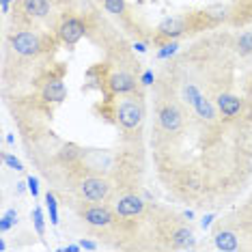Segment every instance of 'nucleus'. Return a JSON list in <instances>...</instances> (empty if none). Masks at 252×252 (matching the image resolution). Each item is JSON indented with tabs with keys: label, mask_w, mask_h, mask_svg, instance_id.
<instances>
[{
	"label": "nucleus",
	"mask_w": 252,
	"mask_h": 252,
	"mask_svg": "<svg viewBox=\"0 0 252 252\" xmlns=\"http://www.w3.org/2000/svg\"><path fill=\"white\" fill-rule=\"evenodd\" d=\"M93 112L101 121L117 127L121 142L145 147V123H147V93L136 91L127 95L101 97L93 106Z\"/></svg>",
	"instance_id": "obj_4"
},
{
	"label": "nucleus",
	"mask_w": 252,
	"mask_h": 252,
	"mask_svg": "<svg viewBox=\"0 0 252 252\" xmlns=\"http://www.w3.org/2000/svg\"><path fill=\"white\" fill-rule=\"evenodd\" d=\"M95 2H99V4H101V0H95Z\"/></svg>",
	"instance_id": "obj_17"
},
{
	"label": "nucleus",
	"mask_w": 252,
	"mask_h": 252,
	"mask_svg": "<svg viewBox=\"0 0 252 252\" xmlns=\"http://www.w3.org/2000/svg\"><path fill=\"white\" fill-rule=\"evenodd\" d=\"M142 73L145 71H142L140 61L129 50L125 39H121L117 45L106 50L104 61L89 67L87 71L89 84L84 89L99 91L101 97L136 93V91H145Z\"/></svg>",
	"instance_id": "obj_3"
},
{
	"label": "nucleus",
	"mask_w": 252,
	"mask_h": 252,
	"mask_svg": "<svg viewBox=\"0 0 252 252\" xmlns=\"http://www.w3.org/2000/svg\"><path fill=\"white\" fill-rule=\"evenodd\" d=\"M32 222H35L37 235H39V237H43V235H45V226H43V214H41V209H39V207H35V211H32Z\"/></svg>",
	"instance_id": "obj_14"
},
{
	"label": "nucleus",
	"mask_w": 252,
	"mask_h": 252,
	"mask_svg": "<svg viewBox=\"0 0 252 252\" xmlns=\"http://www.w3.org/2000/svg\"><path fill=\"white\" fill-rule=\"evenodd\" d=\"M244 95H246V99L252 104V69L248 73V78H246V84H244Z\"/></svg>",
	"instance_id": "obj_15"
},
{
	"label": "nucleus",
	"mask_w": 252,
	"mask_h": 252,
	"mask_svg": "<svg viewBox=\"0 0 252 252\" xmlns=\"http://www.w3.org/2000/svg\"><path fill=\"white\" fill-rule=\"evenodd\" d=\"M56 194L54 190H48L45 194V203H48V209H50V220H52V224H59V214H56Z\"/></svg>",
	"instance_id": "obj_11"
},
{
	"label": "nucleus",
	"mask_w": 252,
	"mask_h": 252,
	"mask_svg": "<svg viewBox=\"0 0 252 252\" xmlns=\"http://www.w3.org/2000/svg\"><path fill=\"white\" fill-rule=\"evenodd\" d=\"M61 43L52 31L7 26L2 32V95H22L39 73L48 69Z\"/></svg>",
	"instance_id": "obj_2"
},
{
	"label": "nucleus",
	"mask_w": 252,
	"mask_h": 252,
	"mask_svg": "<svg viewBox=\"0 0 252 252\" xmlns=\"http://www.w3.org/2000/svg\"><path fill=\"white\" fill-rule=\"evenodd\" d=\"M224 28H242L252 24V0H228L222 4Z\"/></svg>",
	"instance_id": "obj_9"
},
{
	"label": "nucleus",
	"mask_w": 252,
	"mask_h": 252,
	"mask_svg": "<svg viewBox=\"0 0 252 252\" xmlns=\"http://www.w3.org/2000/svg\"><path fill=\"white\" fill-rule=\"evenodd\" d=\"M235 52L239 59H248L252 56V31H244L235 35Z\"/></svg>",
	"instance_id": "obj_10"
},
{
	"label": "nucleus",
	"mask_w": 252,
	"mask_h": 252,
	"mask_svg": "<svg viewBox=\"0 0 252 252\" xmlns=\"http://www.w3.org/2000/svg\"><path fill=\"white\" fill-rule=\"evenodd\" d=\"M99 15H101L99 11L95 7H91L87 0H82L76 7H71L59 20V24L54 26V35L59 39L61 48H65V50L76 48L78 41H82L84 37L91 35V31L95 28Z\"/></svg>",
	"instance_id": "obj_7"
},
{
	"label": "nucleus",
	"mask_w": 252,
	"mask_h": 252,
	"mask_svg": "<svg viewBox=\"0 0 252 252\" xmlns=\"http://www.w3.org/2000/svg\"><path fill=\"white\" fill-rule=\"evenodd\" d=\"M28 190H31L32 196H37V194H39V186H37L35 177H28Z\"/></svg>",
	"instance_id": "obj_16"
},
{
	"label": "nucleus",
	"mask_w": 252,
	"mask_h": 252,
	"mask_svg": "<svg viewBox=\"0 0 252 252\" xmlns=\"http://www.w3.org/2000/svg\"><path fill=\"white\" fill-rule=\"evenodd\" d=\"M15 222H18V211H15V209H9L7 214L2 216V222H0V228H2V233H7L9 228L15 224Z\"/></svg>",
	"instance_id": "obj_13"
},
{
	"label": "nucleus",
	"mask_w": 252,
	"mask_h": 252,
	"mask_svg": "<svg viewBox=\"0 0 252 252\" xmlns=\"http://www.w3.org/2000/svg\"><path fill=\"white\" fill-rule=\"evenodd\" d=\"M101 7H104L106 13L121 26L123 35L136 39V41L151 43L153 28L145 26V22H142L138 18V13L129 7L127 0H101Z\"/></svg>",
	"instance_id": "obj_8"
},
{
	"label": "nucleus",
	"mask_w": 252,
	"mask_h": 252,
	"mask_svg": "<svg viewBox=\"0 0 252 252\" xmlns=\"http://www.w3.org/2000/svg\"><path fill=\"white\" fill-rule=\"evenodd\" d=\"M82 0H13L11 24L35 31H52L59 20Z\"/></svg>",
	"instance_id": "obj_6"
},
{
	"label": "nucleus",
	"mask_w": 252,
	"mask_h": 252,
	"mask_svg": "<svg viewBox=\"0 0 252 252\" xmlns=\"http://www.w3.org/2000/svg\"><path fill=\"white\" fill-rule=\"evenodd\" d=\"M218 28H222V24L209 11V7L200 9V11H183V13H177V15H170V18L162 20L153 28L151 45L162 48V45L170 41H181L186 37L205 35V32L218 31Z\"/></svg>",
	"instance_id": "obj_5"
},
{
	"label": "nucleus",
	"mask_w": 252,
	"mask_h": 252,
	"mask_svg": "<svg viewBox=\"0 0 252 252\" xmlns=\"http://www.w3.org/2000/svg\"><path fill=\"white\" fill-rule=\"evenodd\" d=\"M159 186L177 203L220 209L252 177V104L244 93L153 89L147 134Z\"/></svg>",
	"instance_id": "obj_1"
},
{
	"label": "nucleus",
	"mask_w": 252,
	"mask_h": 252,
	"mask_svg": "<svg viewBox=\"0 0 252 252\" xmlns=\"http://www.w3.org/2000/svg\"><path fill=\"white\" fill-rule=\"evenodd\" d=\"M2 162L9 166V168H13V170H18V173H24V164L20 162L15 156H11L9 151H2Z\"/></svg>",
	"instance_id": "obj_12"
}]
</instances>
